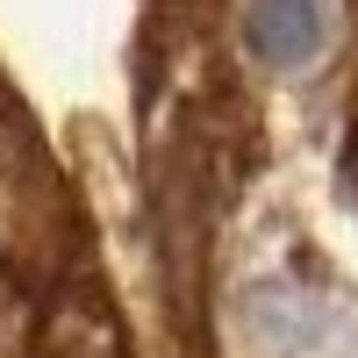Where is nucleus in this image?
<instances>
[{"label": "nucleus", "mask_w": 358, "mask_h": 358, "mask_svg": "<svg viewBox=\"0 0 358 358\" xmlns=\"http://www.w3.org/2000/svg\"><path fill=\"white\" fill-rule=\"evenodd\" d=\"M229 344L236 358H358V301L308 265H265L229 294Z\"/></svg>", "instance_id": "nucleus-1"}, {"label": "nucleus", "mask_w": 358, "mask_h": 358, "mask_svg": "<svg viewBox=\"0 0 358 358\" xmlns=\"http://www.w3.org/2000/svg\"><path fill=\"white\" fill-rule=\"evenodd\" d=\"M236 29H244L251 65L294 79V72H308V65L330 57V43H337V0H244Z\"/></svg>", "instance_id": "nucleus-2"}]
</instances>
